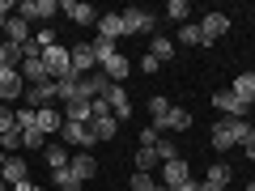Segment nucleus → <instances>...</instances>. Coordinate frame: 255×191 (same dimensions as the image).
<instances>
[{
	"mask_svg": "<svg viewBox=\"0 0 255 191\" xmlns=\"http://www.w3.org/2000/svg\"><path fill=\"white\" fill-rule=\"evenodd\" d=\"M157 140H162V132H157L153 123H149V127H140V149H157Z\"/></svg>",
	"mask_w": 255,
	"mask_h": 191,
	"instance_id": "nucleus-41",
	"label": "nucleus"
},
{
	"mask_svg": "<svg viewBox=\"0 0 255 191\" xmlns=\"http://www.w3.org/2000/svg\"><path fill=\"white\" fill-rule=\"evenodd\" d=\"M43 64H47V73H51V81H64V77H73V55H68V47H47L43 51Z\"/></svg>",
	"mask_w": 255,
	"mask_h": 191,
	"instance_id": "nucleus-2",
	"label": "nucleus"
},
{
	"mask_svg": "<svg viewBox=\"0 0 255 191\" xmlns=\"http://www.w3.org/2000/svg\"><path fill=\"white\" fill-rule=\"evenodd\" d=\"M94 140H115V132H119V119L115 115H102V119H94Z\"/></svg>",
	"mask_w": 255,
	"mask_h": 191,
	"instance_id": "nucleus-29",
	"label": "nucleus"
},
{
	"mask_svg": "<svg viewBox=\"0 0 255 191\" xmlns=\"http://www.w3.org/2000/svg\"><path fill=\"white\" fill-rule=\"evenodd\" d=\"M13 191H38V187H34V183H17V187H13Z\"/></svg>",
	"mask_w": 255,
	"mask_h": 191,
	"instance_id": "nucleus-47",
	"label": "nucleus"
},
{
	"mask_svg": "<svg viewBox=\"0 0 255 191\" xmlns=\"http://www.w3.org/2000/svg\"><path fill=\"white\" fill-rule=\"evenodd\" d=\"M153 166H157V153H153V149H136V170H140V174H153Z\"/></svg>",
	"mask_w": 255,
	"mask_h": 191,
	"instance_id": "nucleus-35",
	"label": "nucleus"
},
{
	"mask_svg": "<svg viewBox=\"0 0 255 191\" xmlns=\"http://www.w3.org/2000/svg\"><path fill=\"white\" fill-rule=\"evenodd\" d=\"M153 153H157V162H174V157H179V145H174V140H157V149H153Z\"/></svg>",
	"mask_w": 255,
	"mask_h": 191,
	"instance_id": "nucleus-37",
	"label": "nucleus"
},
{
	"mask_svg": "<svg viewBox=\"0 0 255 191\" xmlns=\"http://www.w3.org/2000/svg\"><path fill=\"white\" fill-rule=\"evenodd\" d=\"M55 187H60V191H81V187H85V183H81V179H77V174H73V170H55Z\"/></svg>",
	"mask_w": 255,
	"mask_h": 191,
	"instance_id": "nucleus-33",
	"label": "nucleus"
},
{
	"mask_svg": "<svg viewBox=\"0 0 255 191\" xmlns=\"http://www.w3.org/2000/svg\"><path fill=\"white\" fill-rule=\"evenodd\" d=\"M243 153H247V157H251V162H255V140H251V145H247V149H243Z\"/></svg>",
	"mask_w": 255,
	"mask_h": 191,
	"instance_id": "nucleus-48",
	"label": "nucleus"
},
{
	"mask_svg": "<svg viewBox=\"0 0 255 191\" xmlns=\"http://www.w3.org/2000/svg\"><path fill=\"white\" fill-rule=\"evenodd\" d=\"M162 17H170V21H179V26H187V17H191V4H187V0H170Z\"/></svg>",
	"mask_w": 255,
	"mask_h": 191,
	"instance_id": "nucleus-31",
	"label": "nucleus"
},
{
	"mask_svg": "<svg viewBox=\"0 0 255 191\" xmlns=\"http://www.w3.org/2000/svg\"><path fill=\"white\" fill-rule=\"evenodd\" d=\"M26 106L30 110H43V106H55V81H43V85H26Z\"/></svg>",
	"mask_w": 255,
	"mask_h": 191,
	"instance_id": "nucleus-6",
	"label": "nucleus"
},
{
	"mask_svg": "<svg viewBox=\"0 0 255 191\" xmlns=\"http://www.w3.org/2000/svg\"><path fill=\"white\" fill-rule=\"evenodd\" d=\"M68 170L77 174L81 183H90L94 174H98V162H94V153H73V162H68Z\"/></svg>",
	"mask_w": 255,
	"mask_h": 191,
	"instance_id": "nucleus-21",
	"label": "nucleus"
},
{
	"mask_svg": "<svg viewBox=\"0 0 255 191\" xmlns=\"http://www.w3.org/2000/svg\"><path fill=\"white\" fill-rule=\"evenodd\" d=\"M136 68H140V73H145V77H153V73H157V68H162V64H157V60H153V55H145V60H140V64H136Z\"/></svg>",
	"mask_w": 255,
	"mask_h": 191,
	"instance_id": "nucleus-44",
	"label": "nucleus"
},
{
	"mask_svg": "<svg viewBox=\"0 0 255 191\" xmlns=\"http://www.w3.org/2000/svg\"><path fill=\"white\" fill-rule=\"evenodd\" d=\"M230 174H234V170H230L226 162H213V166H209V174H204V179H209V183H217V187H226V183H230Z\"/></svg>",
	"mask_w": 255,
	"mask_h": 191,
	"instance_id": "nucleus-34",
	"label": "nucleus"
},
{
	"mask_svg": "<svg viewBox=\"0 0 255 191\" xmlns=\"http://www.w3.org/2000/svg\"><path fill=\"white\" fill-rule=\"evenodd\" d=\"M34 127L43 132V136H55L64 127V115H60V106H43V110H34Z\"/></svg>",
	"mask_w": 255,
	"mask_h": 191,
	"instance_id": "nucleus-11",
	"label": "nucleus"
},
{
	"mask_svg": "<svg viewBox=\"0 0 255 191\" xmlns=\"http://www.w3.org/2000/svg\"><path fill=\"white\" fill-rule=\"evenodd\" d=\"M90 47H94V60H98V68H102V64H111V60L119 55V47L111 43V38H94Z\"/></svg>",
	"mask_w": 255,
	"mask_h": 191,
	"instance_id": "nucleus-30",
	"label": "nucleus"
},
{
	"mask_svg": "<svg viewBox=\"0 0 255 191\" xmlns=\"http://www.w3.org/2000/svg\"><path fill=\"white\" fill-rule=\"evenodd\" d=\"M64 119L68 123H94V106L85 98H73V102H64Z\"/></svg>",
	"mask_w": 255,
	"mask_h": 191,
	"instance_id": "nucleus-18",
	"label": "nucleus"
},
{
	"mask_svg": "<svg viewBox=\"0 0 255 191\" xmlns=\"http://www.w3.org/2000/svg\"><path fill=\"white\" fill-rule=\"evenodd\" d=\"M55 13H60L55 0H17V17H26V21H51Z\"/></svg>",
	"mask_w": 255,
	"mask_h": 191,
	"instance_id": "nucleus-4",
	"label": "nucleus"
},
{
	"mask_svg": "<svg viewBox=\"0 0 255 191\" xmlns=\"http://www.w3.org/2000/svg\"><path fill=\"white\" fill-rule=\"evenodd\" d=\"M149 55H153L157 64H170L174 60V43L166 34H153V38H149Z\"/></svg>",
	"mask_w": 255,
	"mask_h": 191,
	"instance_id": "nucleus-25",
	"label": "nucleus"
},
{
	"mask_svg": "<svg viewBox=\"0 0 255 191\" xmlns=\"http://www.w3.org/2000/svg\"><path fill=\"white\" fill-rule=\"evenodd\" d=\"M179 43H183V47H213L209 38H204V30L196 26V21H187V26H179Z\"/></svg>",
	"mask_w": 255,
	"mask_h": 191,
	"instance_id": "nucleus-27",
	"label": "nucleus"
},
{
	"mask_svg": "<svg viewBox=\"0 0 255 191\" xmlns=\"http://www.w3.org/2000/svg\"><path fill=\"white\" fill-rule=\"evenodd\" d=\"M0 179L9 183V191L17 187V183H30V166H26V157H9V162H4V170H0Z\"/></svg>",
	"mask_w": 255,
	"mask_h": 191,
	"instance_id": "nucleus-14",
	"label": "nucleus"
},
{
	"mask_svg": "<svg viewBox=\"0 0 255 191\" xmlns=\"http://www.w3.org/2000/svg\"><path fill=\"white\" fill-rule=\"evenodd\" d=\"M200 191H226V187H217V183H209V179H204V183H200Z\"/></svg>",
	"mask_w": 255,
	"mask_h": 191,
	"instance_id": "nucleus-46",
	"label": "nucleus"
},
{
	"mask_svg": "<svg viewBox=\"0 0 255 191\" xmlns=\"http://www.w3.org/2000/svg\"><path fill=\"white\" fill-rule=\"evenodd\" d=\"M230 123V136H234V145L238 149H247L255 140V127H251V119H226Z\"/></svg>",
	"mask_w": 255,
	"mask_h": 191,
	"instance_id": "nucleus-23",
	"label": "nucleus"
},
{
	"mask_svg": "<svg viewBox=\"0 0 255 191\" xmlns=\"http://www.w3.org/2000/svg\"><path fill=\"white\" fill-rule=\"evenodd\" d=\"M4 38H9V43H17V47H26L30 38H34V34H30V21L13 13V17H9V26H4Z\"/></svg>",
	"mask_w": 255,
	"mask_h": 191,
	"instance_id": "nucleus-20",
	"label": "nucleus"
},
{
	"mask_svg": "<svg viewBox=\"0 0 255 191\" xmlns=\"http://www.w3.org/2000/svg\"><path fill=\"white\" fill-rule=\"evenodd\" d=\"M153 191H170V187H166V183H157V187H153Z\"/></svg>",
	"mask_w": 255,
	"mask_h": 191,
	"instance_id": "nucleus-49",
	"label": "nucleus"
},
{
	"mask_svg": "<svg viewBox=\"0 0 255 191\" xmlns=\"http://www.w3.org/2000/svg\"><path fill=\"white\" fill-rule=\"evenodd\" d=\"M68 55H73V73H77V77H90V73H98V60H94V47H90V43H77V47H68Z\"/></svg>",
	"mask_w": 255,
	"mask_h": 191,
	"instance_id": "nucleus-8",
	"label": "nucleus"
},
{
	"mask_svg": "<svg viewBox=\"0 0 255 191\" xmlns=\"http://www.w3.org/2000/svg\"><path fill=\"white\" fill-rule=\"evenodd\" d=\"M200 30H204L209 43H217V38L230 34V17H226V13H204V17H200Z\"/></svg>",
	"mask_w": 255,
	"mask_h": 191,
	"instance_id": "nucleus-10",
	"label": "nucleus"
},
{
	"mask_svg": "<svg viewBox=\"0 0 255 191\" xmlns=\"http://www.w3.org/2000/svg\"><path fill=\"white\" fill-rule=\"evenodd\" d=\"M230 90H234L247 106H255V73H238L234 81H230Z\"/></svg>",
	"mask_w": 255,
	"mask_h": 191,
	"instance_id": "nucleus-22",
	"label": "nucleus"
},
{
	"mask_svg": "<svg viewBox=\"0 0 255 191\" xmlns=\"http://www.w3.org/2000/svg\"><path fill=\"white\" fill-rule=\"evenodd\" d=\"M21 81H30V85L51 81V73H47V64H43V55H30V60H21Z\"/></svg>",
	"mask_w": 255,
	"mask_h": 191,
	"instance_id": "nucleus-15",
	"label": "nucleus"
},
{
	"mask_svg": "<svg viewBox=\"0 0 255 191\" xmlns=\"http://www.w3.org/2000/svg\"><path fill=\"white\" fill-rule=\"evenodd\" d=\"M21 149H47V136L38 127H30V132H21Z\"/></svg>",
	"mask_w": 255,
	"mask_h": 191,
	"instance_id": "nucleus-38",
	"label": "nucleus"
},
{
	"mask_svg": "<svg viewBox=\"0 0 255 191\" xmlns=\"http://www.w3.org/2000/svg\"><path fill=\"white\" fill-rule=\"evenodd\" d=\"M128 187H132V191H153V187H157V179H153V174H140V170H136Z\"/></svg>",
	"mask_w": 255,
	"mask_h": 191,
	"instance_id": "nucleus-39",
	"label": "nucleus"
},
{
	"mask_svg": "<svg viewBox=\"0 0 255 191\" xmlns=\"http://www.w3.org/2000/svg\"><path fill=\"white\" fill-rule=\"evenodd\" d=\"M107 98H111V115H115L119 123H124V119H132V98H128V90H124V85H111V94H107Z\"/></svg>",
	"mask_w": 255,
	"mask_h": 191,
	"instance_id": "nucleus-16",
	"label": "nucleus"
},
{
	"mask_svg": "<svg viewBox=\"0 0 255 191\" xmlns=\"http://www.w3.org/2000/svg\"><path fill=\"white\" fill-rule=\"evenodd\" d=\"M170 191H200V183H196V179H187V183H179V187H170Z\"/></svg>",
	"mask_w": 255,
	"mask_h": 191,
	"instance_id": "nucleus-45",
	"label": "nucleus"
},
{
	"mask_svg": "<svg viewBox=\"0 0 255 191\" xmlns=\"http://www.w3.org/2000/svg\"><path fill=\"white\" fill-rule=\"evenodd\" d=\"M187 179H191V166L183 162V157L162 162V179H157V183H166V187H179V183H187Z\"/></svg>",
	"mask_w": 255,
	"mask_h": 191,
	"instance_id": "nucleus-12",
	"label": "nucleus"
},
{
	"mask_svg": "<svg viewBox=\"0 0 255 191\" xmlns=\"http://www.w3.org/2000/svg\"><path fill=\"white\" fill-rule=\"evenodd\" d=\"M60 140H64L68 149H81V153H85V149H94V127H90V123H68V119H64Z\"/></svg>",
	"mask_w": 255,
	"mask_h": 191,
	"instance_id": "nucleus-3",
	"label": "nucleus"
},
{
	"mask_svg": "<svg viewBox=\"0 0 255 191\" xmlns=\"http://www.w3.org/2000/svg\"><path fill=\"white\" fill-rule=\"evenodd\" d=\"M34 43H38V51H47V47H55L60 38H55V30H51V26H43V30H34Z\"/></svg>",
	"mask_w": 255,
	"mask_h": 191,
	"instance_id": "nucleus-40",
	"label": "nucleus"
},
{
	"mask_svg": "<svg viewBox=\"0 0 255 191\" xmlns=\"http://www.w3.org/2000/svg\"><path fill=\"white\" fill-rule=\"evenodd\" d=\"M90 106H94V119H102V115H111V98H94Z\"/></svg>",
	"mask_w": 255,
	"mask_h": 191,
	"instance_id": "nucleus-43",
	"label": "nucleus"
},
{
	"mask_svg": "<svg viewBox=\"0 0 255 191\" xmlns=\"http://www.w3.org/2000/svg\"><path fill=\"white\" fill-rule=\"evenodd\" d=\"M251 127H255V123H251Z\"/></svg>",
	"mask_w": 255,
	"mask_h": 191,
	"instance_id": "nucleus-52",
	"label": "nucleus"
},
{
	"mask_svg": "<svg viewBox=\"0 0 255 191\" xmlns=\"http://www.w3.org/2000/svg\"><path fill=\"white\" fill-rule=\"evenodd\" d=\"M4 162H9V157H4V153H0V170H4Z\"/></svg>",
	"mask_w": 255,
	"mask_h": 191,
	"instance_id": "nucleus-50",
	"label": "nucleus"
},
{
	"mask_svg": "<svg viewBox=\"0 0 255 191\" xmlns=\"http://www.w3.org/2000/svg\"><path fill=\"white\" fill-rule=\"evenodd\" d=\"M124 34L153 38L157 34V13H149V9H124Z\"/></svg>",
	"mask_w": 255,
	"mask_h": 191,
	"instance_id": "nucleus-1",
	"label": "nucleus"
},
{
	"mask_svg": "<svg viewBox=\"0 0 255 191\" xmlns=\"http://www.w3.org/2000/svg\"><path fill=\"white\" fill-rule=\"evenodd\" d=\"M9 132H17V110L9 102H0V136H9Z\"/></svg>",
	"mask_w": 255,
	"mask_h": 191,
	"instance_id": "nucleus-32",
	"label": "nucleus"
},
{
	"mask_svg": "<svg viewBox=\"0 0 255 191\" xmlns=\"http://www.w3.org/2000/svg\"><path fill=\"white\" fill-rule=\"evenodd\" d=\"M102 73H107V81H111V85H124V81H128V73H132V60L119 51L111 64H102Z\"/></svg>",
	"mask_w": 255,
	"mask_h": 191,
	"instance_id": "nucleus-17",
	"label": "nucleus"
},
{
	"mask_svg": "<svg viewBox=\"0 0 255 191\" xmlns=\"http://www.w3.org/2000/svg\"><path fill=\"white\" fill-rule=\"evenodd\" d=\"M26 94V81H21V68H0V102H13Z\"/></svg>",
	"mask_w": 255,
	"mask_h": 191,
	"instance_id": "nucleus-7",
	"label": "nucleus"
},
{
	"mask_svg": "<svg viewBox=\"0 0 255 191\" xmlns=\"http://www.w3.org/2000/svg\"><path fill=\"white\" fill-rule=\"evenodd\" d=\"M213 106H217L226 119H247V110H251L234 90H217V94H213Z\"/></svg>",
	"mask_w": 255,
	"mask_h": 191,
	"instance_id": "nucleus-5",
	"label": "nucleus"
},
{
	"mask_svg": "<svg viewBox=\"0 0 255 191\" xmlns=\"http://www.w3.org/2000/svg\"><path fill=\"white\" fill-rule=\"evenodd\" d=\"M43 157H47V166H51V174H55V170H68V162H73V149L60 140V145H47Z\"/></svg>",
	"mask_w": 255,
	"mask_h": 191,
	"instance_id": "nucleus-19",
	"label": "nucleus"
},
{
	"mask_svg": "<svg viewBox=\"0 0 255 191\" xmlns=\"http://www.w3.org/2000/svg\"><path fill=\"white\" fill-rule=\"evenodd\" d=\"M247 191H255V183H247Z\"/></svg>",
	"mask_w": 255,
	"mask_h": 191,
	"instance_id": "nucleus-51",
	"label": "nucleus"
},
{
	"mask_svg": "<svg viewBox=\"0 0 255 191\" xmlns=\"http://www.w3.org/2000/svg\"><path fill=\"white\" fill-rule=\"evenodd\" d=\"M209 145L217 149V153H230V149H234V136H230V123H226V119L209 132Z\"/></svg>",
	"mask_w": 255,
	"mask_h": 191,
	"instance_id": "nucleus-26",
	"label": "nucleus"
},
{
	"mask_svg": "<svg viewBox=\"0 0 255 191\" xmlns=\"http://www.w3.org/2000/svg\"><path fill=\"white\" fill-rule=\"evenodd\" d=\"M191 123H196V119H191L187 106H170L166 110V132H187Z\"/></svg>",
	"mask_w": 255,
	"mask_h": 191,
	"instance_id": "nucleus-24",
	"label": "nucleus"
},
{
	"mask_svg": "<svg viewBox=\"0 0 255 191\" xmlns=\"http://www.w3.org/2000/svg\"><path fill=\"white\" fill-rule=\"evenodd\" d=\"M17 13V0H0V30L9 26V17Z\"/></svg>",
	"mask_w": 255,
	"mask_h": 191,
	"instance_id": "nucleus-42",
	"label": "nucleus"
},
{
	"mask_svg": "<svg viewBox=\"0 0 255 191\" xmlns=\"http://www.w3.org/2000/svg\"><path fill=\"white\" fill-rule=\"evenodd\" d=\"M60 13H68V21H73V26H94V21H98L94 4H85V0H64Z\"/></svg>",
	"mask_w": 255,
	"mask_h": 191,
	"instance_id": "nucleus-9",
	"label": "nucleus"
},
{
	"mask_svg": "<svg viewBox=\"0 0 255 191\" xmlns=\"http://www.w3.org/2000/svg\"><path fill=\"white\" fill-rule=\"evenodd\" d=\"M94 26H98V38H111L115 43V38H124V13H98Z\"/></svg>",
	"mask_w": 255,
	"mask_h": 191,
	"instance_id": "nucleus-13",
	"label": "nucleus"
},
{
	"mask_svg": "<svg viewBox=\"0 0 255 191\" xmlns=\"http://www.w3.org/2000/svg\"><path fill=\"white\" fill-rule=\"evenodd\" d=\"M21 60H26V51L4 38V43H0V68H21Z\"/></svg>",
	"mask_w": 255,
	"mask_h": 191,
	"instance_id": "nucleus-28",
	"label": "nucleus"
},
{
	"mask_svg": "<svg viewBox=\"0 0 255 191\" xmlns=\"http://www.w3.org/2000/svg\"><path fill=\"white\" fill-rule=\"evenodd\" d=\"M17 149H21V132H9V136H0V153H4V157H17Z\"/></svg>",
	"mask_w": 255,
	"mask_h": 191,
	"instance_id": "nucleus-36",
	"label": "nucleus"
}]
</instances>
